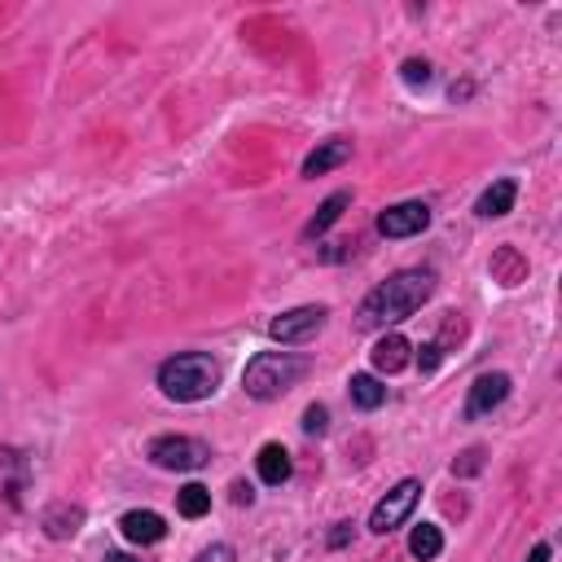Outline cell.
<instances>
[{
  "instance_id": "obj_1",
  "label": "cell",
  "mask_w": 562,
  "mask_h": 562,
  "mask_svg": "<svg viewBox=\"0 0 562 562\" xmlns=\"http://www.w3.org/2000/svg\"><path fill=\"white\" fill-rule=\"evenodd\" d=\"M430 294H435V272L430 268H400L360 299L356 329H391V325L408 321Z\"/></svg>"
},
{
  "instance_id": "obj_2",
  "label": "cell",
  "mask_w": 562,
  "mask_h": 562,
  "mask_svg": "<svg viewBox=\"0 0 562 562\" xmlns=\"http://www.w3.org/2000/svg\"><path fill=\"white\" fill-rule=\"evenodd\" d=\"M224 364L211 351H176L158 364V391L176 404H198L220 391Z\"/></svg>"
},
{
  "instance_id": "obj_3",
  "label": "cell",
  "mask_w": 562,
  "mask_h": 562,
  "mask_svg": "<svg viewBox=\"0 0 562 562\" xmlns=\"http://www.w3.org/2000/svg\"><path fill=\"white\" fill-rule=\"evenodd\" d=\"M303 373H307V364L299 356H290V351H259L246 364V373H241V391L250 400H281Z\"/></svg>"
},
{
  "instance_id": "obj_4",
  "label": "cell",
  "mask_w": 562,
  "mask_h": 562,
  "mask_svg": "<svg viewBox=\"0 0 562 562\" xmlns=\"http://www.w3.org/2000/svg\"><path fill=\"white\" fill-rule=\"evenodd\" d=\"M145 457H149L158 470L189 474V470H202V465L211 461V443H206V439H193V435H158V439H149Z\"/></svg>"
},
{
  "instance_id": "obj_5",
  "label": "cell",
  "mask_w": 562,
  "mask_h": 562,
  "mask_svg": "<svg viewBox=\"0 0 562 562\" xmlns=\"http://www.w3.org/2000/svg\"><path fill=\"white\" fill-rule=\"evenodd\" d=\"M417 501H422V479H400V483L373 505V514H369V531H373V536H391V531L417 509Z\"/></svg>"
},
{
  "instance_id": "obj_6",
  "label": "cell",
  "mask_w": 562,
  "mask_h": 562,
  "mask_svg": "<svg viewBox=\"0 0 562 562\" xmlns=\"http://www.w3.org/2000/svg\"><path fill=\"white\" fill-rule=\"evenodd\" d=\"M325 316H329V307H325V303H303V307H290V312H281V316H272V321H268V338H272V342H281V347L307 342L312 334H321Z\"/></svg>"
},
{
  "instance_id": "obj_7",
  "label": "cell",
  "mask_w": 562,
  "mask_h": 562,
  "mask_svg": "<svg viewBox=\"0 0 562 562\" xmlns=\"http://www.w3.org/2000/svg\"><path fill=\"white\" fill-rule=\"evenodd\" d=\"M509 386H514V378L509 373H479L474 382H470V391H465V422H474V417H487L492 408H501L505 400H509Z\"/></svg>"
},
{
  "instance_id": "obj_8",
  "label": "cell",
  "mask_w": 562,
  "mask_h": 562,
  "mask_svg": "<svg viewBox=\"0 0 562 562\" xmlns=\"http://www.w3.org/2000/svg\"><path fill=\"white\" fill-rule=\"evenodd\" d=\"M426 224H430V206L417 202V198L395 202V206H386V211L378 215V233L391 237V241H400V237H417Z\"/></svg>"
},
{
  "instance_id": "obj_9",
  "label": "cell",
  "mask_w": 562,
  "mask_h": 562,
  "mask_svg": "<svg viewBox=\"0 0 562 562\" xmlns=\"http://www.w3.org/2000/svg\"><path fill=\"white\" fill-rule=\"evenodd\" d=\"M40 527H44V536H48V540H70V536H79V527H83V505L53 501V505H44Z\"/></svg>"
},
{
  "instance_id": "obj_10",
  "label": "cell",
  "mask_w": 562,
  "mask_h": 562,
  "mask_svg": "<svg viewBox=\"0 0 562 562\" xmlns=\"http://www.w3.org/2000/svg\"><path fill=\"white\" fill-rule=\"evenodd\" d=\"M408 360H413V342H408L404 334H382V338L373 342V351H369L373 373H400Z\"/></svg>"
},
{
  "instance_id": "obj_11",
  "label": "cell",
  "mask_w": 562,
  "mask_h": 562,
  "mask_svg": "<svg viewBox=\"0 0 562 562\" xmlns=\"http://www.w3.org/2000/svg\"><path fill=\"white\" fill-rule=\"evenodd\" d=\"M119 531H123V540H132V544H158V540L167 536V522H162V514H154V509H127V514L119 518Z\"/></svg>"
},
{
  "instance_id": "obj_12",
  "label": "cell",
  "mask_w": 562,
  "mask_h": 562,
  "mask_svg": "<svg viewBox=\"0 0 562 562\" xmlns=\"http://www.w3.org/2000/svg\"><path fill=\"white\" fill-rule=\"evenodd\" d=\"M351 158V140H342V136H329V140H321L307 158H303V176L307 180H316V176H325V171H334V167H342Z\"/></svg>"
},
{
  "instance_id": "obj_13",
  "label": "cell",
  "mask_w": 562,
  "mask_h": 562,
  "mask_svg": "<svg viewBox=\"0 0 562 562\" xmlns=\"http://www.w3.org/2000/svg\"><path fill=\"white\" fill-rule=\"evenodd\" d=\"M487 272H492V281L496 285H518V281H527V255L518 250V246H496L492 250V259H487Z\"/></svg>"
},
{
  "instance_id": "obj_14",
  "label": "cell",
  "mask_w": 562,
  "mask_h": 562,
  "mask_svg": "<svg viewBox=\"0 0 562 562\" xmlns=\"http://www.w3.org/2000/svg\"><path fill=\"white\" fill-rule=\"evenodd\" d=\"M255 470H259V479H263L268 487H281V483L290 479V470H294V465H290L285 443H277V439H272V443H263V448H259V457H255Z\"/></svg>"
},
{
  "instance_id": "obj_15",
  "label": "cell",
  "mask_w": 562,
  "mask_h": 562,
  "mask_svg": "<svg viewBox=\"0 0 562 562\" xmlns=\"http://www.w3.org/2000/svg\"><path fill=\"white\" fill-rule=\"evenodd\" d=\"M514 198H518V184H514V180H496V184H487V189L479 193L474 211H479L483 220H501V215L514 211Z\"/></svg>"
},
{
  "instance_id": "obj_16",
  "label": "cell",
  "mask_w": 562,
  "mask_h": 562,
  "mask_svg": "<svg viewBox=\"0 0 562 562\" xmlns=\"http://www.w3.org/2000/svg\"><path fill=\"white\" fill-rule=\"evenodd\" d=\"M347 206H351V189H338V193H329V198L316 206V215L303 224V241H316V237H321V233H325V228H329V224H334V220H338Z\"/></svg>"
},
{
  "instance_id": "obj_17",
  "label": "cell",
  "mask_w": 562,
  "mask_h": 562,
  "mask_svg": "<svg viewBox=\"0 0 562 562\" xmlns=\"http://www.w3.org/2000/svg\"><path fill=\"white\" fill-rule=\"evenodd\" d=\"M347 391H351V404H356V408H364V413H373V408H382V404H386V386H382V378H378V373H351Z\"/></svg>"
},
{
  "instance_id": "obj_18",
  "label": "cell",
  "mask_w": 562,
  "mask_h": 562,
  "mask_svg": "<svg viewBox=\"0 0 562 562\" xmlns=\"http://www.w3.org/2000/svg\"><path fill=\"white\" fill-rule=\"evenodd\" d=\"M408 553H413L417 562H435V558L443 553V531H439L435 522H417V527L408 531Z\"/></svg>"
},
{
  "instance_id": "obj_19",
  "label": "cell",
  "mask_w": 562,
  "mask_h": 562,
  "mask_svg": "<svg viewBox=\"0 0 562 562\" xmlns=\"http://www.w3.org/2000/svg\"><path fill=\"white\" fill-rule=\"evenodd\" d=\"M176 509H180L184 518H202V514H211V487H202V483H184V487L176 492Z\"/></svg>"
},
{
  "instance_id": "obj_20",
  "label": "cell",
  "mask_w": 562,
  "mask_h": 562,
  "mask_svg": "<svg viewBox=\"0 0 562 562\" xmlns=\"http://www.w3.org/2000/svg\"><path fill=\"white\" fill-rule=\"evenodd\" d=\"M325 430H329V408H325V404H307V408H303V435L316 439V435H325Z\"/></svg>"
},
{
  "instance_id": "obj_21",
  "label": "cell",
  "mask_w": 562,
  "mask_h": 562,
  "mask_svg": "<svg viewBox=\"0 0 562 562\" xmlns=\"http://www.w3.org/2000/svg\"><path fill=\"white\" fill-rule=\"evenodd\" d=\"M479 470H483V448H465V452L452 457V474H457V479H470V474H479Z\"/></svg>"
},
{
  "instance_id": "obj_22",
  "label": "cell",
  "mask_w": 562,
  "mask_h": 562,
  "mask_svg": "<svg viewBox=\"0 0 562 562\" xmlns=\"http://www.w3.org/2000/svg\"><path fill=\"white\" fill-rule=\"evenodd\" d=\"M400 79L413 83V88H417V83L426 88V83H430V61H426V57H408V61L400 66Z\"/></svg>"
},
{
  "instance_id": "obj_23",
  "label": "cell",
  "mask_w": 562,
  "mask_h": 562,
  "mask_svg": "<svg viewBox=\"0 0 562 562\" xmlns=\"http://www.w3.org/2000/svg\"><path fill=\"white\" fill-rule=\"evenodd\" d=\"M193 562H237V553H233V544H224V540H215V544H206V549H198V558Z\"/></svg>"
},
{
  "instance_id": "obj_24",
  "label": "cell",
  "mask_w": 562,
  "mask_h": 562,
  "mask_svg": "<svg viewBox=\"0 0 562 562\" xmlns=\"http://www.w3.org/2000/svg\"><path fill=\"white\" fill-rule=\"evenodd\" d=\"M439 360H443V351H439L435 342H422V347H417V364H422V373H435Z\"/></svg>"
},
{
  "instance_id": "obj_25",
  "label": "cell",
  "mask_w": 562,
  "mask_h": 562,
  "mask_svg": "<svg viewBox=\"0 0 562 562\" xmlns=\"http://www.w3.org/2000/svg\"><path fill=\"white\" fill-rule=\"evenodd\" d=\"M351 531H356V522H338V527L329 531V549H342V544L351 540Z\"/></svg>"
},
{
  "instance_id": "obj_26",
  "label": "cell",
  "mask_w": 562,
  "mask_h": 562,
  "mask_svg": "<svg viewBox=\"0 0 562 562\" xmlns=\"http://www.w3.org/2000/svg\"><path fill=\"white\" fill-rule=\"evenodd\" d=\"M233 501H237V505H250V501H255L250 483H241V479H237V483H233Z\"/></svg>"
},
{
  "instance_id": "obj_27",
  "label": "cell",
  "mask_w": 562,
  "mask_h": 562,
  "mask_svg": "<svg viewBox=\"0 0 562 562\" xmlns=\"http://www.w3.org/2000/svg\"><path fill=\"white\" fill-rule=\"evenodd\" d=\"M527 562H549V544H544V540H540V544H536V549H531V553H527Z\"/></svg>"
},
{
  "instance_id": "obj_28",
  "label": "cell",
  "mask_w": 562,
  "mask_h": 562,
  "mask_svg": "<svg viewBox=\"0 0 562 562\" xmlns=\"http://www.w3.org/2000/svg\"><path fill=\"white\" fill-rule=\"evenodd\" d=\"M470 97V83H452V101H465Z\"/></svg>"
},
{
  "instance_id": "obj_29",
  "label": "cell",
  "mask_w": 562,
  "mask_h": 562,
  "mask_svg": "<svg viewBox=\"0 0 562 562\" xmlns=\"http://www.w3.org/2000/svg\"><path fill=\"white\" fill-rule=\"evenodd\" d=\"M105 562H140V558H132V553H119V549H114V553H105Z\"/></svg>"
}]
</instances>
